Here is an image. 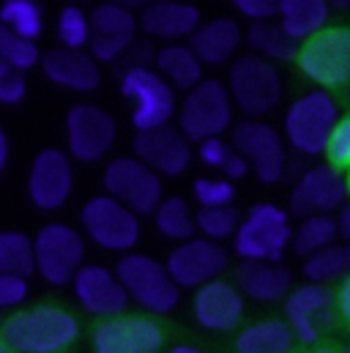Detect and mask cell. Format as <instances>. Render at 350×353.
<instances>
[{"label": "cell", "instance_id": "20", "mask_svg": "<svg viewBox=\"0 0 350 353\" xmlns=\"http://www.w3.org/2000/svg\"><path fill=\"white\" fill-rule=\"evenodd\" d=\"M132 157L151 168L159 178L183 176L194 159L192 143L178 132V126L167 123L162 129L137 132L132 140Z\"/></svg>", "mask_w": 350, "mask_h": 353}, {"label": "cell", "instance_id": "34", "mask_svg": "<svg viewBox=\"0 0 350 353\" xmlns=\"http://www.w3.org/2000/svg\"><path fill=\"white\" fill-rule=\"evenodd\" d=\"M0 28L36 41L44 33V6L36 0H3L0 3Z\"/></svg>", "mask_w": 350, "mask_h": 353}, {"label": "cell", "instance_id": "8", "mask_svg": "<svg viewBox=\"0 0 350 353\" xmlns=\"http://www.w3.org/2000/svg\"><path fill=\"white\" fill-rule=\"evenodd\" d=\"M296 63L318 88L331 90L350 83V25H329L298 44Z\"/></svg>", "mask_w": 350, "mask_h": 353}, {"label": "cell", "instance_id": "30", "mask_svg": "<svg viewBox=\"0 0 350 353\" xmlns=\"http://www.w3.org/2000/svg\"><path fill=\"white\" fill-rule=\"evenodd\" d=\"M247 47L252 50V55H258L262 61H296L298 55V44L282 30L279 22H258L249 25L244 33Z\"/></svg>", "mask_w": 350, "mask_h": 353}, {"label": "cell", "instance_id": "42", "mask_svg": "<svg viewBox=\"0 0 350 353\" xmlns=\"http://www.w3.org/2000/svg\"><path fill=\"white\" fill-rule=\"evenodd\" d=\"M233 154V145L225 140V137H208L203 143H197V157L205 168H214V170H222V165L227 162V157Z\"/></svg>", "mask_w": 350, "mask_h": 353}, {"label": "cell", "instance_id": "4", "mask_svg": "<svg viewBox=\"0 0 350 353\" xmlns=\"http://www.w3.org/2000/svg\"><path fill=\"white\" fill-rule=\"evenodd\" d=\"M115 274L129 301L137 304L151 318H165L175 312V307L181 304V288L167 274L165 263L151 255H143V252L121 255V261L115 263Z\"/></svg>", "mask_w": 350, "mask_h": 353}, {"label": "cell", "instance_id": "5", "mask_svg": "<svg viewBox=\"0 0 350 353\" xmlns=\"http://www.w3.org/2000/svg\"><path fill=\"white\" fill-rule=\"evenodd\" d=\"M233 99L222 80L205 77L197 88L183 93L175 112V126L189 143H203L208 137H222L233 129Z\"/></svg>", "mask_w": 350, "mask_h": 353}, {"label": "cell", "instance_id": "37", "mask_svg": "<svg viewBox=\"0 0 350 353\" xmlns=\"http://www.w3.org/2000/svg\"><path fill=\"white\" fill-rule=\"evenodd\" d=\"M194 225H197L200 239L222 244V241L236 236V230L241 225V216H238V211L233 205H227V208H197Z\"/></svg>", "mask_w": 350, "mask_h": 353}, {"label": "cell", "instance_id": "46", "mask_svg": "<svg viewBox=\"0 0 350 353\" xmlns=\"http://www.w3.org/2000/svg\"><path fill=\"white\" fill-rule=\"evenodd\" d=\"M334 307H337V318H342L345 326H350V274L334 290Z\"/></svg>", "mask_w": 350, "mask_h": 353}, {"label": "cell", "instance_id": "10", "mask_svg": "<svg viewBox=\"0 0 350 353\" xmlns=\"http://www.w3.org/2000/svg\"><path fill=\"white\" fill-rule=\"evenodd\" d=\"M80 225L90 244H96L104 252H118V255L134 252L143 236L140 216L107 194L90 197L80 208Z\"/></svg>", "mask_w": 350, "mask_h": 353}, {"label": "cell", "instance_id": "40", "mask_svg": "<svg viewBox=\"0 0 350 353\" xmlns=\"http://www.w3.org/2000/svg\"><path fill=\"white\" fill-rule=\"evenodd\" d=\"M323 157H326V165H331L334 170L340 173L350 170V112H342L340 121L334 123L329 143L323 148Z\"/></svg>", "mask_w": 350, "mask_h": 353}, {"label": "cell", "instance_id": "33", "mask_svg": "<svg viewBox=\"0 0 350 353\" xmlns=\"http://www.w3.org/2000/svg\"><path fill=\"white\" fill-rule=\"evenodd\" d=\"M154 225H156L159 236L170 239L175 244H183L197 236L194 211L183 197H165L154 214Z\"/></svg>", "mask_w": 350, "mask_h": 353}, {"label": "cell", "instance_id": "28", "mask_svg": "<svg viewBox=\"0 0 350 353\" xmlns=\"http://www.w3.org/2000/svg\"><path fill=\"white\" fill-rule=\"evenodd\" d=\"M154 69H156V74H159L170 88L183 90V93L197 88V85L205 80V77H203V63H200L197 55L189 50V44H167V47L156 50Z\"/></svg>", "mask_w": 350, "mask_h": 353}, {"label": "cell", "instance_id": "31", "mask_svg": "<svg viewBox=\"0 0 350 353\" xmlns=\"http://www.w3.org/2000/svg\"><path fill=\"white\" fill-rule=\"evenodd\" d=\"M348 274H350V247L342 244V241H337L334 247H326V250H320V252H315V255H309L304 261V276L312 285H323V288H329L334 282L340 285Z\"/></svg>", "mask_w": 350, "mask_h": 353}, {"label": "cell", "instance_id": "49", "mask_svg": "<svg viewBox=\"0 0 350 353\" xmlns=\"http://www.w3.org/2000/svg\"><path fill=\"white\" fill-rule=\"evenodd\" d=\"M167 353H205V351L197 348V345H189V343H178V345H173Z\"/></svg>", "mask_w": 350, "mask_h": 353}, {"label": "cell", "instance_id": "56", "mask_svg": "<svg viewBox=\"0 0 350 353\" xmlns=\"http://www.w3.org/2000/svg\"><path fill=\"white\" fill-rule=\"evenodd\" d=\"M0 323H3V318H0Z\"/></svg>", "mask_w": 350, "mask_h": 353}, {"label": "cell", "instance_id": "35", "mask_svg": "<svg viewBox=\"0 0 350 353\" xmlns=\"http://www.w3.org/2000/svg\"><path fill=\"white\" fill-rule=\"evenodd\" d=\"M0 274L25 276L36 274L33 265V239L19 230H0Z\"/></svg>", "mask_w": 350, "mask_h": 353}, {"label": "cell", "instance_id": "47", "mask_svg": "<svg viewBox=\"0 0 350 353\" xmlns=\"http://www.w3.org/2000/svg\"><path fill=\"white\" fill-rule=\"evenodd\" d=\"M337 233H340V241L350 247V203H345L340 211H337Z\"/></svg>", "mask_w": 350, "mask_h": 353}, {"label": "cell", "instance_id": "14", "mask_svg": "<svg viewBox=\"0 0 350 353\" xmlns=\"http://www.w3.org/2000/svg\"><path fill=\"white\" fill-rule=\"evenodd\" d=\"M165 329L145 312H126L110 321H99L90 332L93 353H162Z\"/></svg>", "mask_w": 350, "mask_h": 353}, {"label": "cell", "instance_id": "55", "mask_svg": "<svg viewBox=\"0 0 350 353\" xmlns=\"http://www.w3.org/2000/svg\"><path fill=\"white\" fill-rule=\"evenodd\" d=\"M348 99H350V83H348Z\"/></svg>", "mask_w": 350, "mask_h": 353}, {"label": "cell", "instance_id": "22", "mask_svg": "<svg viewBox=\"0 0 350 353\" xmlns=\"http://www.w3.org/2000/svg\"><path fill=\"white\" fill-rule=\"evenodd\" d=\"M244 312H247L244 296L227 279H216V282H208L194 290L192 315H194L197 326L205 332H214V334L236 332L244 321Z\"/></svg>", "mask_w": 350, "mask_h": 353}, {"label": "cell", "instance_id": "26", "mask_svg": "<svg viewBox=\"0 0 350 353\" xmlns=\"http://www.w3.org/2000/svg\"><path fill=\"white\" fill-rule=\"evenodd\" d=\"M236 288L244 299L274 304L293 290V274L282 263H241L236 268Z\"/></svg>", "mask_w": 350, "mask_h": 353}, {"label": "cell", "instance_id": "13", "mask_svg": "<svg viewBox=\"0 0 350 353\" xmlns=\"http://www.w3.org/2000/svg\"><path fill=\"white\" fill-rule=\"evenodd\" d=\"M230 145L238 151L260 183H279L287 170L285 137L265 121H238L230 129Z\"/></svg>", "mask_w": 350, "mask_h": 353}, {"label": "cell", "instance_id": "39", "mask_svg": "<svg viewBox=\"0 0 350 353\" xmlns=\"http://www.w3.org/2000/svg\"><path fill=\"white\" fill-rule=\"evenodd\" d=\"M192 194L200 208H227L236 200V183H230L227 178L203 176L192 183Z\"/></svg>", "mask_w": 350, "mask_h": 353}, {"label": "cell", "instance_id": "12", "mask_svg": "<svg viewBox=\"0 0 350 353\" xmlns=\"http://www.w3.org/2000/svg\"><path fill=\"white\" fill-rule=\"evenodd\" d=\"M115 137H118V123L104 107L93 101H80L66 112L69 159L83 162V165L101 162L115 145Z\"/></svg>", "mask_w": 350, "mask_h": 353}, {"label": "cell", "instance_id": "2", "mask_svg": "<svg viewBox=\"0 0 350 353\" xmlns=\"http://www.w3.org/2000/svg\"><path fill=\"white\" fill-rule=\"evenodd\" d=\"M340 115H342L340 101L334 99L331 90H307L287 107L282 121V137L296 154L320 157Z\"/></svg>", "mask_w": 350, "mask_h": 353}, {"label": "cell", "instance_id": "24", "mask_svg": "<svg viewBox=\"0 0 350 353\" xmlns=\"http://www.w3.org/2000/svg\"><path fill=\"white\" fill-rule=\"evenodd\" d=\"M41 72L50 83L77 93H93L101 85V69L88 50H47L41 52Z\"/></svg>", "mask_w": 350, "mask_h": 353}, {"label": "cell", "instance_id": "52", "mask_svg": "<svg viewBox=\"0 0 350 353\" xmlns=\"http://www.w3.org/2000/svg\"><path fill=\"white\" fill-rule=\"evenodd\" d=\"M0 353H14L8 345H6V343H3V337H0Z\"/></svg>", "mask_w": 350, "mask_h": 353}, {"label": "cell", "instance_id": "19", "mask_svg": "<svg viewBox=\"0 0 350 353\" xmlns=\"http://www.w3.org/2000/svg\"><path fill=\"white\" fill-rule=\"evenodd\" d=\"M345 203H348L345 176L326 162L304 170L290 192V214L301 219L320 214L334 216V211H340Z\"/></svg>", "mask_w": 350, "mask_h": 353}, {"label": "cell", "instance_id": "16", "mask_svg": "<svg viewBox=\"0 0 350 353\" xmlns=\"http://www.w3.org/2000/svg\"><path fill=\"white\" fill-rule=\"evenodd\" d=\"M90 17V44L88 52L96 63L121 61L137 39L140 19L129 3H99L88 11Z\"/></svg>", "mask_w": 350, "mask_h": 353}, {"label": "cell", "instance_id": "43", "mask_svg": "<svg viewBox=\"0 0 350 353\" xmlns=\"http://www.w3.org/2000/svg\"><path fill=\"white\" fill-rule=\"evenodd\" d=\"M233 6L252 25H258V22H274L276 14H279V0H236Z\"/></svg>", "mask_w": 350, "mask_h": 353}, {"label": "cell", "instance_id": "53", "mask_svg": "<svg viewBox=\"0 0 350 353\" xmlns=\"http://www.w3.org/2000/svg\"><path fill=\"white\" fill-rule=\"evenodd\" d=\"M3 74H8V66H6V63H3V58H0V77H3Z\"/></svg>", "mask_w": 350, "mask_h": 353}, {"label": "cell", "instance_id": "6", "mask_svg": "<svg viewBox=\"0 0 350 353\" xmlns=\"http://www.w3.org/2000/svg\"><path fill=\"white\" fill-rule=\"evenodd\" d=\"M227 93L233 99V107L247 115V121H260L282 101V74L271 61H262L258 55L247 52L230 63L227 72Z\"/></svg>", "mask_w": 350, "mask_h": 353}, {"label": "cell", "instance_id": "36", "mask_svg": "<svg viewBox=\"0 0 350 353\" xmlns=\"http://www.w3.org/2000/svg\"><path fill=\"white\" fill-rule=\"evenodd\" d=\"M0 58L8 66V72H17V74H25V72L41 66L39 44L30 39H22L6 28H0Z\"/></svg>", "mask_w": 350, "mask_h": 353}, {"label": "cell", "instance_id": "45", "mask_svg": "<svg viewBox=\"0 0 350 353\" xmlns=\"http://www.w3.org/2000/svg\"><path fill=\"white\" fill-rule=\"evenodd\" d=\"M222 178H227L230 183H236V181H244V178L249 176V162L238 154V151H233L230 157H227V162L222 165Z\"/></svg>", "mask_w": 350, "mask_h": 353}, {"label": "cell", "instance_id": "18", "mask_svg": "<svg viewBox=\"0 0 350 353\" xmlns=\"http://www.w3.org/2000/svg\"><path fill=\"white\" fill-rule=\"evenodd\" d=\"M74 192V168L66 151L41 148L28 170V197L39 211H58Z\"/></svg>", "mask_w": 350, "mask_h": 353}, {"label": "cell", "instance_id": "11", "mask_svg": "<svg viewBox=\"0 0 350 353\" xmlns=\"http://www.w3.org/2000/svg\"><path fill=\"white\" fill-rule=\"evenodd\" d=\"M104 183V194L118 200L121 205H126L132 214L143 216H154L159 203L165 200V189H162V178L156 176L151 168H145L140 159L134 157H118L110 159V165L101 173Z\"/></svg>", "mask_w": 350, "mask_h": 353}, {"label": "cell", "instance_id": "17", "mask_svg": "<svg viewBox=\"0 0 350 353\" xmlns=\"http://www.w3.org/2000/svg\"><path fill=\"white\" fill-rule=\"evenodd\" d=\"M165 268L181 290H197L208 282L222 279V274L230 268V252L216 241L194 236L170 250Z\"/></svg>", "mask_w": 350, "mask_h": 353}, {"label": "cell", "instance_id": "7", "mask_svg": "<svg viewBox=\"0 0 350 353\" xmlns=\"http://www.w3.org/2000/svg\"><path fill=\"white\" fill-rule=\"evenodd\" d=\"M118 85L121 93L134 104L129 115L134 132L162 129L178 112L175 90L156 74L154 66H123Z\"/></svg>", "mask_w": 350, "mask_h": 353}, {"label": "cell", "instance_id": "27", "mask_svg": "<svg viewBox=\"0 0 350 353\" xmlns=\"http://www.w3.org/2000/svg\"><path fill=\"white\" fill-rule=\"evenodd\" d=\"M329 19H331L329 0H279L276 22L296 44H304L307 39L329 28Z\"/></svg>", "mask_w": 350, "mask_h": 353}, {"label": "cell", "instance_id": "29", "mask_svg": "<svg viewBox=\"0 0 350 353\" xmlns=\"http://www.w3.org/2000/svg\"><path fill=\"white\" fill-rule=\"evenodd\" d=\"M296 337L279 318L249 323L236 337V353H293Z\"/></svg>", "mask_w": 350, "mask_h": 353}, {"label": "cell", "instance_id": "9", "mask_svg": "<svg viewBox=\"0 0 350 353\" xmlns=\"http://www.w3.org/2000/svg\"><path fill=\"white\" fill-rule=\"evenodd\" d=\"M36 274L52 285L66 288L85 265V236L63 222H50L33 236Z\"/></svg>", "mask_w": 350, "mask_h": 353}, {"label": "cell", "instance_id": "54", "mask_svg": "<svg viewBox=\"0 0 350 353\" xmlns=\"http://www.w3.org/2000/svg\"><path fill=\"white\" fill-rule=\"evenodd\" d=\"M340 353H350V340H348V343H345V348H342V351H340Z\"/></svg>", "mask_w": 350, "mask_h": 353}, {"label": "cell", "instance_id": "48", "mask_svg": "<svg viewBox=\"0 0 350 353\" xmlns=\"http://www.w3.org/2000/svg\"><path fill=\"white\" fill-rule=\"evenodd\" d=\"M8 159H11V143H8V132H6V126L0 123V176L6 173Z\"/></svg>", "mask_w": 350, "mask_h": 353}, {"label": "cell", "instance_id": "50", "mask_svg": "<svg viewBox=\"0 0 350 353\" xmlns=\"http://www.w3.org/2000/svg\"><path fill=\"white\" fill-rule=\"evenodd\" d=\"M307 353H340V351H334V348H329V345H312Z\"/></svg>", "mask_w": 350, "mask_h": 353}, {"label": "cell", "instance_id": "41", "mask_svg": "<svg viewBox=\"0 0 350 353\" xmlns=\"http://www.w3.org/2000/svg\"><path fill=\"white\" fill-rule=\"evenodd\" d=\"M30 296V279L0 274V312H17Z\"/></svg>", "mask_w": 350, "mask_h": 353}, {"label": "cell", "instance_id": "3", "mask_svg": "<svg viewBox=\"0 0 350 353\" xmlns=\"http://www.w3.org/2000/svg\"><path fill=\"white\" fill-rule=\"evenodd\" d=\"M290 241V214L276 203H255L233 236V252L241 263H279Z\"/></svg>", "mask_w": 350, "mask_h": 353}, {"label": "cell", "instance_id": "38", "mask_svg": "<svg viewBox=\"0 0 350 353\" xmlns=\"http://www.w3.org/2000/svg\"><path fill=\"white\" fill-rule=\"evenodd\" d=\"M58 41L63 50H85L90 44V17L83 6H63L58 11Z\"/></svg>", "mask_w": 350, "mask_h": 353}, {"label": "cell", "instance_id": "23", "mask_svg": "<svg viewBox=\"0 0 350 353\" xmlns=\"http://www.w3.org/2000/svg\"><path fill=\"white\" fill-rule=\"evenodd\" d=\"M140 19V30L148 39H162L178 44V39H192V33L203 25V14L192 3H175V0H156L145 3Z\"/></svg>", "mask_w": 350, "mask_h": 353}, {"label": "cell", "instance_id": "44", "mask_svg": "<svg viewBox=\"0 0 350 353\" xmlns=\"http://www.w3.org/2000/svg\"><path fill=\"white\" fill-rule=\"evenodd\" d=\"M25 96H28V80H25V74L8 72V74L0 77V104L14 107V104L25 101Z\"/></svg>", "mask_w": 350, "mask_h": 353}, {"label": "cell", "instance_id": "51", "mask_svg": "<svg viewBox=\"0 0 350 353\" xmlns=\"http://www.w3.org/2000/svg\"><path fill=\"white\" fill-rule=\"evenodd\" d=\"M342 176H345V192H348V203H350V170H345Z\"/></svg>", "mask_w": 350, "mask_h": 353}, {"label": "cell", "instance_id": "15", "mask_svg": "<svg viewBox=\"0 0 350 353\" xmlns=\"http://www.w3.org/2000/svg\"><path fill=\"white\" fill-rule=\"evenodd\" d=\"M334 321H337V307H334V290L331 288L304 282L287 293L285 323L293 332L296 343L318 345L320 337L334 326Z\"/></svg>", "mask_w": 350, "mask_h": 353}, {"label": "cell", "instance_id": "25", "mask_svg": "<svg viewBox=\"0 0 350 353\" xmlns=\"http://www.w3.org/2000/svg\"><path fill=\"white\" fill-rule=\"evenodd\" d=\"M241 41H244V30H241L238 19L214 17L192 33L189 50L197 55V61L203 66H222L238 52Z\"/></svg>", "mask_w": 350, "mask_h": 353}, {"label": "cell", "instance_id": "21", "mask_svg": "<svg viewBox=\"0 0 350 353\" xmlns=\"http://www.w3.org/2000/svg\"><path fill=\"white\" fill-rule=\"evenodd\" d=\"M72 293L88 315H93L99 321L126 315V310H129V296H126L115 268H107L101 263L83 265L77 271V276L72 279Z\"/></svg>", "mask_w": 350, "mask_h": 353}, {"label": "cell", "instance_id": "32", "mask_svg": "<svg viewBox=\"0 0 350 353\" xmlns=\"http://www.w3.org/2000/svg\"><path fill=\"white\" fill-rule=\"evenodd\" d=\"M340 241V233H337V219L329 216V214H320V216H307L298 222V228L293 230V241L290 247L296 250V255H301L304 261L326 247H334Z\"/></svg>", "mask_w": 350, "mask_h": 353}, {"label": "cell", "instance_id": "1", "mask_svg": "<svg viewBox=\"0 0 350 353\" xmlns=\"http://www.w3.org/2000/svg\"><path fill=\"white\" fill-rule=\"evenodd\" d=\"M80 334V318L61 304H33L0 323V337L14 353H66Z\"/></svg>", "mask_w": 350, "mask_h": 353}]
</instances>
